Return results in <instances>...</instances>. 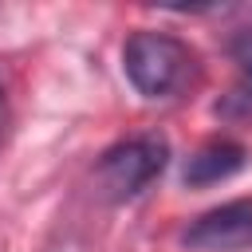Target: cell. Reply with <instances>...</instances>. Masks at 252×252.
<instances>
[{
    "instance_id": "obj_1",
    "label": "cell",
    "mask_w": 252,
    "mask_h": 252,
    "mask_svg": "<svg viewBox=\"0 0 252 252\" xmlns=\"http://www.w3.org/2000/svg\"><path fill=\"white\" fill-rule=\"evenodd\" d=\"M122 71L146 98H173L197 71V55L185 39L154 28H138L122 47Z\"/></svg>"
},
{
    "instance_id": "obj_2",
    "label": "cell",
    "mask_w": 252,
    "mask_h": 252,
    "mask_svg": "<svg viewBox=\"0 0 252 252\" xmlns=\"http://www.w3.org/2000/svg\"><path fill=\"white\" fill-rule=\"evenodd\" d=\"M165 161H169V142L161 134H138V138L110 146L98 158L94 177H98V189L110 201H130L161 177Z\"/></svg>"
},
{
    "instance_id": "obj_3",
    "label": "cell",
    "mask_w": 252,
    "mask_h": 252,
    "mask_svg": "<svg viewBox=\"0 0 252 252\" xmlns=\"http://www.w3.org/2000/svg\"><path fill=\"white\" fill-rule=\"evenodd\" d=\"M189 252H252V197L224 201L181 228Z\"/></svg>"
},
{
    "instance_id": "obj_4",
    "label": "cell",
    "mask_w": 252,
    "mask_h": 252,
    "mask_svg": "<svg viewBox=\"0 0 252 252\" xmlns=\"http://www.w3.org/2000/svg\"><path fill=\"white\" fill-rule=\"evenodd\" d=\"M248 161V150L232 138H209L205 146H197L189 158H185V169H181V181L189 189H205V185H217V181H228L232 173H240Z\"/></svg>"
},
{
    "instance_id": "obj_5",
    "label": "cell",
    "mask_w": 252,
    "mask_h": 252,
    "mask_svg": "<svg viewBox=\"0 0 252 252\" xmlns=\"http://www.w3.org/2000/svg\"><path fill=\"white\" fill-rule=\"evenodd\" d=\"M228 55H232V63L244 71V79L252 83V28H244V32L228 43Z\"/></svg>"
},
{
    "instance_id": "obj_6",
    "label": "cell",
    "mask_w": 252,
    "mask_h": 252,
    "mask_svg": "<svg viewBox=\"0 0 252 252\" xmlns=\"http://www.w3.org/2000/svg\"><path fill=\"white\" fill-rule=\"evenodd\" d=\"M4 118H8V94H4V83H0V126H4Z\"/></svg>"
}]
</instances>
